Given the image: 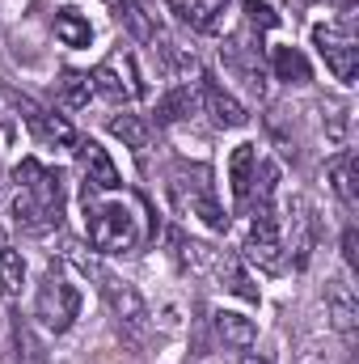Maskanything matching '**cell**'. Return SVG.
<instances>
[{
    "instance_id": "44dd1931",
    "label": "cell",
    "mask_w": 359,
    "mask_h": 364,
    "mask_svg": "<svg viewBox=\"0 0 359 364\" xmlns=\"http://www.w3.org/2000/svg\"><path fill=\"white\" fill-rule=\"evenodd\" d=\"M55 38H60L64 47H89L93 26L77 13V9H60V13H55Z\"/></svg>"
},
{
    "instance_id": "9a60e30c",
    "label": "cell",
    "mask_w": 359,
    "mask_h": 364,
    "mask_svg": "<svg viewBox=\"0 0 359 364\" xmlns=\"http://www.w3.org/2000/svg\"><path fill=\"white\" fill-rule=\"evenodd\" d=\"M254 170H258V144H237L233 157H228V186H233V199H237L241 208L250 203Z\"/></svg>"
},
{
    "instance_id": "7a4b0ae2",
    "label": "cell",
    "mask_w": 359,
    "mask_h": 364,
    "mask_svg": "<svg viewBox=\"0 0 359 364\" xmlns=\"http://www.w3.org/2000/svg\"><path fill=\"white\" fill-rule=\"evenodd\" d=\"M101 191L85 186V220H89V242L101 255H131L144 242V216L140 203L131 199H97Z\"/></svg>"
},
{
    "instance_id": "8992f818",
    "label": "cell",
    "mask_w": 359,
    "mask_h": 364,
    "mask_svg": "<svg viewBox=\"0 0 359 364\" xmlns=\"http://www.w3.org/2000/svg\"><path fill=\"white\" fill-rule=\"evenodd\" d=\"M93 275L101 279V292H106V301H110L114 322H118L131 339H148V335H153V314H148L144 296L136 292V284H127V279H118V275L101 272V267H93Z\"/></svg>"
},
{
    "instance_id": "d6986e66",
    "label": "cell",
    "mask_w": 359,
    "mask_h": 364,
    "mask_svg": "<svg viewBox=\"0 0 359 364\" xmlns=\"http://www.w3.org/2000/svg\"><path fill=\"white\" fill-rule=\"evenodd\" d=\"M216 335L228 343V348H254L258 331L245 314H233V309H216Z\"/></svg>"
},
{
    "instance_id": "2e32d148",
    "label": "cell",
    "mask_w": 359,
    "mask_h": 364,
    "mask_svg": "<svg viewBox=\"0 0 359 364\" xmlns=\"http://www.w3.org/2000/svg\"><path fill=\"white\" fill-rule=\"evenodd\" d=\"M170 246H174V259H178L182 272L207 275L211 267H220V259L211 255V246H203V242H190V237H182L178 229L170 233Z\"/></svg>"
},
{
    "instance_id": "83f0119b",
    "label": "cell",
    "mask_w": 359,
    "mask_h": 364,
    "mask_svg": "<svg viewBox=\"0 0 359 364\" xmlns=\"http://www.w3.org/2000/svg\"><path fill=\"white\" fill-rule=\"evenodd\" d=\"M241 9H245V21L263 34V30H275L279 26V13L270 9L267 0H241Z\"/></svg>"
},
{
    "instance_id": "f546056e",
    "label": "cell",
    "mask_w": 359,
    "mask_h": 364,
    "mask_svg": "<svg viewBox=\"0 0 359 364\" xmlns=\"http://www.w3.org/2000/svg\"><path fill=\"white\" fill-rule=\"evenodd\" d=\"M241 364H270V360H263V356H245Z\"/></svg>"
},
{
    "instance_id": "d4e9b609",
    "label": "cell",
    "mask_w": 359,
    "mask_h": 364,
    "mask_svg": "<svg viewBox=\"0 0 359 364\" xmlns=\"http://www.w3.org/2000/svg\"><path fill=\"white\" fill-rule=\"evenodd\" d=\"M106 127H110V136H118L127 149H136V153H144V149H148V127H144V119H140V114H114Z\"/></svg>"
},
{
    "instance_id": "9c48e42d",
    "label": "cell",
    "mask_w": 359,
    "mask_h": 364,
    "mask_svg": "<svg viewBox=\"0 0 359 364\" xmlns=\"http://www.w3.org/2000/svg\"><path fill=\"white\" fill-rule=\"evenodd\" d=\"M9 97H13V106L21 110V119L30 123V132H34L43 144H60V149H72V144H77V132H72V123H68V119H60L55 110L38 106V102H34V97H26V93H21V97H17V93H9Z\"/></svg>"
},
{
    "instance_id": "277c9868",
    "label": "cell",
    "mask_w": 359,
    "mask_h": 364,
    "mask_svg": "<svg viewBox=\"0 0 359 364\" xmlns=\"http://www.w3.org/2000/svg\"><path fill=\"white\" fill-rule=\"evenodd\" d=\"M313 47L321 51L326 68L334 73V81L351 85L359 73V38H355V26H351V13L338 17V21H321L313 26Z\"/></svg>"
},
{
    "instance_id": "7c38bea8",
    "label": "cell",
    "mask_w": 359,
    "mask_h": 364,
    "mask_svg": "<svg viewBox=\"0 0 359 364\" xmlns=\"http://www.w3.org/2000/svg\"><path fill=\"white\" fill-rule=\"evenodd\" d=\"M203 106H207V114H211L216 127H245V123H250L245 106L224 90L216 77H203Z\"/></svg>"
},
{
    "instance_id": "3957f363",
    "label": "cell",
    "mask_w": 359,
    "mask_h": 364,
    "mask_svg": "<svg viewBox=\"0 0 359 364\" xmlns=\"http://www.w3.org/2000/svg\"><path fill=\"white\" fill-rule=\"evenodd\" d=\"M170 195H174V208L182 216H199L211 233H228V216L211 191V178L207 170H174L170 178Z\"/></svg>"
},
{
    "instance_id": "4316f807",
    "label": "cell",
    "mask_w": 359,
    "mask_h": 364,
    "mask_svg": "<svg viewBox=\"0 0 359 364\" xmlns=\"http://www.w3.org/2000/svg\"><path fill=\"white\" fill-rule=\"evenodd\" d=\"M21 284H26V259H21L17 250L0 246V292H4V296H17Z\"/></svg>"
},
{
    "instance_id": "52a82bcc",
    "label": "cell",
    "mask_w": 359,
    "mask_h": 364,
    "mask_svg": "<svg viewBox=\"0 0 359 364\" xmlns=\"http://www.w3.org/2000/svg\"><path fill=\"white\" fill-rule=\"evenodd\" d=\"M283 225L275 203H258L250 208V233H245V259L258 263L263 272H279L283 267Z\"/></svg>"
},
{
    "instance_id": "6da1fadb",
    "label": "cell",
    "mask_w": 359,
    "mask_h": 364,
    "mask_svg": "<svg viewBox=\"0 0 359 364\" xmlns=\"http://www.w3.org/2000/svg\"><path fill=\"white\" fill-rule=\"evenodd\" d=\"M13 182H17V191H13L17 225H26L30 233L60 229V220H64V182H60V174H51L38 161H21L13 170Z\"/></svg>"
},
{
    "instance_id": "5b68a950",
    "label": "cell",
    "mask_w": 359,
    "mask_h": 364,
    "mask_svg": "<svg viewBox=\"0 0 359 364\" xmlns=\"http://www.w3.org/2000/svg\"><path fill=\"white\" fill-rule=\"evenodd\" d=\"M34 314H38V322H43L47 331L64 335V331L77 322V314H81V292H77V284H68L64 275L51 267V272L43 275V284H38Z\"/></svg>"
},
{
    "instance_id": "ffe728a7",
    "label": "cell",
    "mask_w": 359,
    "mask_h": 364,
    "mask_svg": "<svg viewBox=\"0 0 359 364\" xmlns=\"http://www.w3.org/2000/svg\"><path fill=\"white\" fill-rule=\"evenodd\" d=\"M194 106H199V97L190 85H174V90L165 93L161 102H157V123H182V119H190L194 114Z\"/></svg>"
},
{
    "instance_id": "ba28073f",
    "label": "cell",
    "mask_w": 359,
    "mask_h": 364,
    "mask_svg": "<svg viewBox=\"0 0 359 364\" xmlns=\"http://www.w3.org/2000/svg\"><path fill=\"white\" fill-rule=\"evenodd\" d=\"M93 90H101L110 102H136V97H144V77H140V68H136V55L131 51H110L97 68L89 73Z\"/></svg>"
},
{
    "instance_id": "4fadbf2b",
    "label": "cell",
    "mask_w": 359,
    "mask_h": 364,
    "mask_svg": "<svg viewBox=\"0 0 359 364\" xmlns=\"http://www.w3.org/2000/svg\"><path fill=\"white\" fill-rule=\"evenodd\" d=\"M326 178L334 186V195L343 199V208H359V161L351 149H343L338 157H330Z\"/></svg>"
},
{
    "instance_id": "f1b7e54d",
    "label": "cell",
    "mask_w": 359,
    "mask_h": 364,
    "mask_svg": "<svg viewBox=\"0 0 359 364\" xmlns=\"http://www.w3.org/2000/svg\"><path fill=\"white\" fill-rule=\"evenodd\" d=\"M343 259H347V267L355 272V229H347V233H343Z\"/></svg>"
},
{
    "instance_id": "e0dca14e",
    "label": "cell",
    "mask_w": 359,
    "mask_h": 364,
    "mask_svg": "<svg viewBox=\"0 0 359 364\" xmlns=\"http://www.w3.org/2000/svg\"><path fill=\"white\" fill-rule=\"evenodd\" d=\"M270 73L287 85H309L313 81V68H309L300 47H270Z\"/></svg>"
},
{
    "instance_id": "5bb4252c",
    "label": "cell",
    "mask_w": 359,
    "mask_h": 364,
    "mask_svg": "<svg viewBox=\"0 0 359 364\" xmlns=\"http://www.w3.org/2000/svg\"><path fill=\"white\" fill-rule=\"evenodd\" d=\"M174 9H182V21L199 34H220L224 30V13H228V0H170Z\"/></svg>"
},
{
    "instance_id": "cb8c5ba5",
    "label": "cell",
    "mask_w": 359,
    "mask_h": 364,
    "mask_svg": "<svg viewBox=\"0 0 359 364\" xmlns=\"http://www.w3.org/2000/svg\"><path fill=\"white\" fill-rule=\"evenodd\" d=\"M326 140L334 149H351V110L343 102H326Z\"/></svg>"
},
{
    "instance_id": "30bf717a",
    "label": "cell",
    "mask_w": 359,
    "mask_h": 364,
    "mask_svg": "<svg viewBox=\"0 0 359 364\" xmlns=\"http://www.w3.org/2000/svg\"><path fill=\"white\" fill-rule=\"evenodd\" d=\"M77 161L85 170V186L89 191H118L123 178H118V166L110 161V153L97 144V140H77Z\"/></svg>"
},
{
    "instance_id": "8fae6325",
    "label": "cell",
    "mask_w": 359,
    "mask_h": 364,
    "mask_svg": "<svg viewBox=\"0 0 359 364\" xmlns=\"http://www.w3.org/2000/svg\"><path fill=\"white\" fill-rule=\"evenodd\" d=\"M326 309H330V322L343 339H355V326H359V301H355V288L347 279H330L326 284Z\"/></svg>"
},
{
    "instance_id": "603a6c76",
    "label": "cell",
    "mask_w": 359,
    "mask_h": 364,
    "mask_svg": "<svg viewBox=\"0 0 359 364\" xmlns=\"http://www.w3.org/2000/svg\"><path fill=\"white\" fill-rule=\"evenodd\" d=\"M93 93H97V90H93L89 73H77V68H68V73L60 77V102H64L68 110H85Z\"/></svg>"
},
{
    "instance_id": "7402d4cb",
    "label": "cell",
    "mask_w": 359,
    "mask_h": 364,
    "mask_svg": "<svg viewBox=\"0 0 359 364\" xmlns=\"http://www.w3.org/2000/svg\"><path fill=\"white\" fill-rule=\"evenodd\" d=\"M118 13H123V26L140 38V43H157L161 38V30H157V17L140 4V0H123L118 4Z\"/></svg>"
},
{
    "instance_id": "ac0fdd59",
    "label": "cell",
    "mask_w": 359,
    "mask_h": 364,
    "mask_svg": "<svg viewBox=\"0 0 359 364\" xmlns=\"http://www.w3.org/2000/svg\"><path fill=\"white\" fill-rule=\"evenodd\" d=\"M287 225H292V250H296V267H304L309 263V250H313V212H309V203L296 195L292 203H287Z\"/></svg>"
},
{
    "instance_id": "484cf974",
    "label": "cell",
    "mask_w": 359,
    "mask_h": 364,
    "mask_svg": "<svg viewBox=\"0 0 359 364\" xmlns=\"http://www.w3.org/2000/svg\"><path fill=\"white\" fill-rule=\"evenodd\" d=\"M220 279H224V288H228V292H237L241 301H258V288H254V279L245 275L241 259L224 255V259H220Z\"/></svg>"
}]
</instances>
